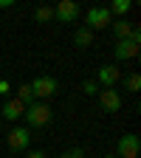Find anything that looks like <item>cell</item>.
<instances>
[{
    "mask_svg": "<svg viewBox=\"0 0 141 158\" xmlns=\"http://www.w3.org/2000/svg\"><path fill=\"white\" fill-rule=\"evenodd\" d=\"M26 158H45V152H39V150H34V152H28Z\"/></svg>",
    "mask_w": 141,
    "mask_h": 158,
    "instance_id": "20",
    "label": "cell"
},
{
    "mask_svg": "<svg viewBox=\"0 0 141 158\" xmlns=\"http://www.w3.org/2000/svg\"><path fill=\"white\" fill-rule=\"evenodd\" d=\"M28 141H31V130L28 127H11L9 130V135H6V144H9V150H26L28 147Z\"/></svg>",
    "mask_w": 141,
    "mask_h": 158,
    "instance_id": "6",
    "label": "cell"
},
{
    "mask_svg": "<svg viewBox=\"0 0 141 158\" xmlns=\"http://www.w3.org/2000/svg\"><path fill=\"white\" fill-rule=\"evenodd\" d=\"M17 99H20V102H23L26 107H28V105L34 102V93H31V85H28V82H26V85H20V88H17Z\"/></svg>",
    "mask_w": 141,
    "mask_h": 158,
    "instance_id": "15",
    "label": "cell"
},
{
    "mask_svg": "<svg viewBox=\"0 0 141 158\" xmlns=\"http://www.w3.org/2000/svg\"><path fill=\"white\" fill-rule=\"evenodd\" d=\"M9 6H14V0H0V9H9Z\"/></svg>",
    "mask_w": 141,
    "mask_h": 158,
    "instance_id": "21",
    "label": "cell"
},
{
    "mask_svg": "<svg viewBox=\"0 0 141 158\" xmlns=\"http://www.w3.org/2000/svg\"><path fill=\"white\" fill-rule=\"evenodd\" d=\"M141 88V76L138 73H130L127 76V90H138Z\"/></svg>",
    "mask_w": 141,
    "mask_h": 158,
    "instance_id": "16",
    "label": "cell"
},
{
    "mask_svg": "<svg viewBox=\"0 0 141 158\" xmlns=\"http://www.w3.org/2000/svg\"><path fill=\"white\" fill-rule=\"evenodd\" d=\"M82 158H88V155H82Z\"/></svg>",
    "mask_w": 141,
    "mask_h": 158,
    "instance_id": "23",
    "label": "cell"
},
{
    "mask_svg": "<svg viewBox=\"0 0 141 158\" xmlns=\"http://www.w3.org/2000/svg\"><path fill=\"white\" fill-rule=\"evenodd\" d=\"M85 28H90V31H99V28H107V26H113V14L107 11V6H93L88 14H85Z\"/></svg>",
    "mask_w": 141,
    "mask_h": 158,
    "instance_id": "2",
    "label": "cell"
},
{
    "mask_svg": "<svg viewBox=\"0 0 141 158\" xmlns=\"http://www.w3.org/2000/svg\"><path fill=\"white\" fill-rule=\"evenodd\" d=\"M48 20H54V9L51 6H39L34 11V23H48Z\"/></svg>",
    "mask_w": 141,
    "mask_h": 158,
    "instance_id": "14",
    "label": "cell"
},
{
    "mask_svg": "<svg viewBox=\"0 0 141 158\" xmlns=\"http://www.w3.org/2000/svg\"><path fill=\"white\" fill-rule=\"evenodd\" d=\"M110 28H113V34H116L118 43H122V40H130V34H133V26L127 23V20H116Z\"/></svg>",
    "mask_w": 141,
    "mask_h": 158,
    "instance_id": "11",
    "label": "cell"
},
{
    "mask_svg": "<svg viewBox=\"0 0 141 158\" xmlns=\"http://www.w3.org/2000/svg\"><path fill=\"white\" fill-rule=\"evenodd\" d=\"M105 158H118V155H105Z\"/></svg>",
    "mask_w": 141,
    "mask_h": 158,
    "instance_id": "22",
    "label": "cell"
},
{
    "mask_svg": "<svg viewBox=\"0 0 141 158\" xmlns=\"http://www.w3.org/2000/svg\"><path fill=\"white\" fill-rule=\"evenodd\" d=\"M9 90H11V85H9V82H6V79H0V96H6V93H9Z\"/></svg>",
    "mask_w": 141,
    "mask_h": 158,
    "instance_id": "18",
    "label": "cell"
},
{
    "mask_svg": "<svg viewBox=\"0 0 141 158\" xmlns=\"http://www.w3.org/2000/svg\"><path fill=\"white\" fill-rule=\"evenodd\" d=\"M113 54H116L118 62H127V59H133V56L138 54V45H135V43H130V40H122V43H116Z\"/></svg>",
    "mask_w": 141,
    "mask_h": 158,
    "instance_id": "9",
    "label": "cell"
},
{
    "mask_svg": "<svg viewBox=\"0 0 141 158\" xmlns=\"http://www.w3.org/2000/svg\"><path fill=\"white\" fill-rule=\"evenodd\" d=\"M62 158H82V150H71V152H65Z\"/></svg>",
    "mask_w": 141,
    "mask_h": 158,
    "instance_id": "19",
    "label": "cell"
},
{
    "mask_svg": "<svg viewBox=\"0 0 141 158\" xmlns=\"http://www.w3.org/2000/svg\"><path fill=\"white\" fill-rule=\"evenodd\" d=\"M28 85H31V93L39 96V99H51L59 90V82H56L54 76H37L34 82H28Z\"/></svg>",
    "mask_w": 141,
    "mask_h": 158,
    "instance_id": "3",
    "label": "cell"
},
{
    "mask_svg": "<svg viewBox=\"0 0 141 158\" xmlns=\"http://www.w3.org/2000/svg\"><path fill=\"white\" fill-rule=\"evenodd\" d=\"M133 9V3H130V0H113V3L107 6V11L110 14H122V20H124V14Z\"/></svg>",
    "mask_w": 141,
    "mask_h": 158,
    "instance_id": "13",
    "label": "cell"
},
{
    "mask_svg": "<svg viewBox=\"0 0 141 158\" xmlns=\"http://www.w3.org/2000/svg\"><path fill=\"white\" fill-rule=\"evenodd\" d=\"M73 43H76L79 48H88V45L93 43V31H90V28H79V31L73 34Z\"/></svg>",
    "mask_w": 141,
    "mask_h": 158,
    "instance_id": "12",
    "label": "cell"
},
{
    "mask_svg": "<svg viewBox=\"0 0 141 158\" xmlns=\"http://www.w3.org/2000/svg\"><path fill=\"white\" fill-rule=\"evenodd\" d=\"M23 113H26V105H23V102H20V99H17V96H14V99H9V102L3 105V116L9 118V122H17V118H20V116H23Z\"/></svg>",
    "mask_w": 141,
    "mask_h": 158,
    "instance_id": "10",
    "label": "cell"
},
{
    "mask_svg": "<svg viewBox=\"0 0 141 158\" xmlns=\"http://www.w3.org/2000/svg\"><path fill=\"white\" fill-rule=\"evenodd\" d=\"M23 116H26V122H28V130L31 127H45L51 122V107L45 102H31Z\"/></svg>",
    "mask_w": 141,
    "mask_h": 158,
    "instance_id": "1",
    "label": "cell"
},
{
    "mask_svg": "<svg viewBox=\"0 0 141 158\" xmlns=\"http://www.w3.org/2000/svg\"><path fill=\"white\" fill-rule=\"evenodd\" d=\"M54 17L59 20V23H76L79 20V6L73 3V0H59L56 9H54Z\"/></svg>",
    "mask_w": 141,
    "mask_h": 158,
    "instance_id": "7",
    "label": "cell"
},
{
    "mask_svg": "<svg viewBox=\"0 0 141 158\" xmlns=\"http://www.w3.org/2000/svg\"><path fill=\"white\" fill-rule=\"evenodd\" d=\"M138 135L133 133H124L122 138H118V144H116V155L118 158H138Z\"/></svg>",
    "mask_w": 141,
    "mask_h": 158,
    "instance_id": "4",
    "label": "cell"
},
{
    "mask_svg": "<svg viewBox=\"0 0 141 158\" xmlns=\"http://www.w3.org/2000/svg\"><path fill=\"white\" fill-rule=\"evenodd\" d=\"M118 79H122V68H118V65H102V68L96 71V79H93V82L99 88H113Z\"/></svg>",
    "mask_w": 141,
    "mask_h": 158,
    "instance_id": "5",
    "label": "cell"
},
{
    "mask_svg": "<svg viewBox=\"0 0 141 158\" xmlns=\"http://www.w3.org/2000/svg\"><path fill=\"white\" fill-rule=\"evenodd\" d=\"M82 90H85V93H88V96H96V93H99V85H96V82H93V79H88V82H85V85H82Z\"/></svg>",
    "mask_w": 141,
    "mask_h": 158,
    "instance_id": "17",
    "label": "cell"
},
{
    "mask_svg": "<svg viewBox=\"0 0 141 158\" xmlns=\"http://www.w3.org/2000/svg\"><path fill=\"white\" fill-rule=\"evenodd\" d=\"M96 96H99V105H102L105 113H118V110H122V96H118V90L105 88V90H99Z\"/></svg>",
    "mask_w": 141,
    "mask_h": 158,
    "instance_id": "8",
    "label": "cell"
}]
</instances>
